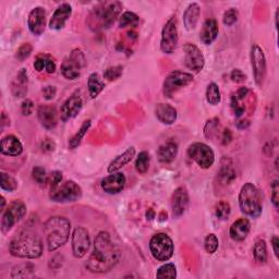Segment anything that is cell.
Instances as JSON below:
<instances>
[{
	"label": "cell",
	"mask_w": 279,
	"mask_h": 279,
	"mask_svg": "<svg viewBox=\"0 0 279 279\" xmlns=\"http://www.w3.org/2000/svg\"><path fill=\"white\" fill-rule=\"evenodd\" d=\"M120 251L111 241L110 234L100 231L94 241V249L85 263L86 268L92 272L103 274L111 270L120 261Z\"/></svg>",
	"instance_id": "1"
},
{
	"label": "cell",
	"mask_w": 279,
	"mask_h": 279,
	"mask_svg": "<svg viewBox=\"0 0 279 279\" xmlns=\"http://www.w3.org/2000/svg\"><path fill=\"white\" fill-rule=\"evenodd\" d=\"M9 252L12 256L20 258H39L43 253L42 240L36 233L23 230L10 241Z\"/></svg>",
	"instance_id": "2"
},
{
	"label": "cell",
	"mask_w": 279,
	"mask_h": 279,
	"mask_svg": "<svg viewBox=\"0 0 279 279\" xmlns=\"http://www.w3.org/2000/svg\"><path fill=\"white\" fill-rule=\"evenodd\" d=\"M70 231L71 223L67 218L61 216L50 217L44 225L48 251L54 252L65 245L69 240Z\"/></svg>",
	"instance_id": "3"
},
{
	"label": "cell",
	"mask_w": 279,
	"mask_h": 279,
	"mask_svg": "<svg viewBox=\"0 0 279 279\" xmlns=\"http://www.w3.org/2000/svg\"><path fill=\"white\" fill-rule=\"evenodd\" d=\"M119 2L101 3L96 6L88 17V25L93 31H103L109 29L115 23L122 9Z\"/></svg>",
	"instance_id": "4"
},
{
	"label": "cell",
	"mask_w": 279,
	"mask_h": 279,
	"mask_svg": "<svg viewBox=\"0 0 279 279\" xmlns=\"http://www.w3.org/2000/svg\"><path fill=\"white\" fill-rule=\"evenodd\" d=\"M239 207L246 216L251 218H258L263 212L262 195L256 186L251 182H246L241 188L239 193Z\"/></svg>",
	"instance_id": "5"
},
{
	"label": "cell",
	"mask_w": 279,
	"mask_h": 279,
	"mask_svg": "<svg viewBox=\"0 0 279 279\" xmlns=\"http://www.w3.org/2000/svg\"><path fill=\"white\" fill-rule=\"evenodd\" d=\"M82 198V189L73 180H67L50 188L49 199L56 203H73Z\"/></svg>",
	"instance_id": "6"
},
{
	"label": "cell",
	"mask_w": 279,
	"mask_h": 279,
	"mask_svg": "<svg viewBox=\"0 0 279 279\" xmlns=\"http://www.w3.org/2000/svg\"><path fill=\"white\" fill-rule=\"evenodd\" d=\"M150 251L157 261L167 262L174 255V241L166 233H157L150 241Z\"/></svg>",
	"instance_id": "7"
},
{
	"label": "cell",
	"mask_w": 279,
	"mask_h": 279,
	"mask_svg": "<svg viewBox=\"0 0 279 279\" xmlns=\"http://www.w3.org/2000/svg\"><path fill=\"white\" fill-rule=\"evenodd\" d=\"M86 59L84 54L79 48L73 49L68 58L61 63V73L67 80H77L81 75V70L85 68Z\"/></svg>",
	"instance_id": "8"
},
{
	"label": "cell",
	"mask_w": 279,
	"mask_h": 279,
	"mask_svg": "<svg viewBox=\"0 0 279 279\" xmlns=\"http://www.w3.org/2000/svg\"><path fill=\"white\" fill-rule=\"evenodd\" d=\"M193 79L194 78L191 73L180 71V70H176V71L169 73L166 79H165L163 84L164 96L167 98H171L177 92L181 90V88L188 86L190 83H192Z\"/></svg>",
	"instance_id": "9"
},
{
	"label": "cell",
	"mask_w": 279,
	"mask_h": 279,
	"mask_svg": "<svg viewBox=\"0 0 279 279\" xmlns=\"http://www.w3.org/2000/svg\"><path fill=\"white\" fill-rule=\"evenodd\" d=\"M179 43V32H178V21L176 17H171L165 23L162 30L161 39V50L166 55L173 54Z\"/></svg>",
	"instance_id": "10"
},
{
	"label": "cell",
	"mask_w": 279,
	"mask_h": 279,
	"mask_svg": "<svg viewBox=\"0 0 279 279\" xmlns=\"http://www.w3.org/2000/svg\"><path fill=\"white\" fill-rule=\"evenodd\" d=\"M188 156L194 161L202 169L211 168L215 163V153L211 147L205 143L196 142L188 148Z\"/></svg>",
	"instance_id": "11"
},
{
	"label": "cell",
	"mask_w": 279,
	"mask_h": 279,
	"mask_svg": "<svg viewBox=\"0 0 279 279\" xmlns=\"http://www.w3.org/2000/svg\"><path fill=\"white\" fill-rule=\"evenodd\" d=\"M25 215H27V206L22 201L16 200L11 202L3 214L2 231L4 233L9 232L12 227L24 218Z\"/></svg>",
	"instance_id": "12"
},
{
	"label": "cell",
	"mask_w": 279,
	"mask_h": 279,
	"mask_svg": "<svg viewBox=\"0 0 279 279\" xmlns=\"http://www.w3.org/2000/svg\"><path fill=\"white\" fill-rule=\"evenodd\" d=\"M250 60L255 83L258 86H263L266 74H267V65H266V58L263 49L256 44L251 47Z\"/></svg>",
	"instance_id": "13"
},
{
	"label": "cell",
	"mask_w": 279,
	"mask_h": 279,
	"mask_svg": "<svg viewBox=\"0 0 279 279\" xmlns=\"http://www.w3.org/2000/svg\"><path fill=\"white\" fill-rule=\"evenodd\" d=\"M183 52H185V66L195 73L201 72L205 66V57L201 49L192 43H187L183 46Z\"/></svg>",
	"instance_id": "14"
},
{
	"label": "cell",
	"mask_w": 279,
	"mask_h": 279,
	"mask_svg": "<svg viewBox=\"0 0 279 279\" xmlns=\"http://www.w3.org/2000/svg\"><path fill=\"white\" fill-rule=\"evenodd\" d=\"M71 244L74 257L82 258L86 255L91 246V238L84 227H77L73 230Z\"/></svg>",
	"instance_id": "15"
},
{
	"label": "cell",
	"mask_w": 279,
	"mask_h": 279,
	"mask_svg": "<svg viewBox=\"0 0 279 279\" xmlns=\"http://www.w3.org/2000/svg\"><path fill=\"white\" fill-rule=\"evenodd\" d=\"M189 193L185 187L177 188L171 195L170 206L174 218H180L186 213L189 206Z\"/></svg>",
	"instance_id": "16"
},
{
	"label": "cell",
	"mask_w": 279,
	"mask_h": 279,
	"mask_svg": "<svg viewBox=\"0 0 279 279\" xmlns=\"http://www.w3.org/2000/svg\"><path fill=\"white\" fill-rule=\"evenodd\" d=\"M83 108V100L79 94H73L65 100L60 108V119L61 121L67 122L70 119L77 117L80 111Z\"/></svg>",
	"instance_id": "17"
},
{
	"label": "cell",
	"mask_w": 279,
	"mask_h": 279,
	"mask_svg": "<svg viewBox=\"0 0 279 279\" xmlns=\"http://www.w3.org/2000/svg\"><path fill=\"white\" fill-rule=\"evenodd\" d=\"M28 27L34 36H41L46 29V11L43 7H35L30 12Z\"/></svg>",
	"instance_id": "18"
},
{
	"label": "cell",
	"mask_w": 279,
	"mask_h": 279,
	"mask_svg": "<svg viewBox=\"0 0 279 279\" xmlns=\"http://www.w3.org/2000/svg\"><path fill=\"white\" fill-rule=\"evenodd\" d=\"M125 176L122 173H118L117 171V173L105 177L100 182V187L105 193L113 195L121 192L125 187Z\"/></svg>",
	"instance_id": "19"
},
{
	"label": "cell",
	"mask_w": 279,
	"mask_h": 279,
	"mask_svg": "<svg viewBox=\"0 0 279 279\" xmlns=\"http://www.w3.org/2000/svg\"><path fill=\"white\" fill-rule=\"evenodd\" d=\"M72 15V7L71 5L67 3L61 4L58 8L54 12V15L49 21V28L50 30L59 31L66 27L67 21Z\"/></svg>",
	"instance_id": "20"
},
{
	"label": "cell",
	"mask_w": 279,
	"mask_h": 279,
	"mask_svg": "<svg viewBox=\"0 0 279 279\" xmlns=\"http://www.w3.org/2000/svg\"><path fill=\"white\" fill-rule=\"evenodd\" d=\"M37 117L41 124L47 130L56 128L58 124V112L56 107L52 105H42L37 109Z\"/></svg>",
	"instance_id": "21"
},
{
	"label": "cell",
	"mask_w": 279,
	"mask_h": 279,
	"mask_svg": "<svg viewBox=\"0 0 279 279\" xmlns=\"http://www.w3.org/2000/svg\"><path fill=\"white\" fill-rule=\"evenodd\" d=\"M0 152L5 156L17 157L23 153V145L17 136L8 134L3 137L0 143Z\"/></svg>",
	"instance_id": "22"
},
{
	"label": "cell",
	"mask_w": 279,
	"mask_h": 279,
	"mask_svg": "<svg viewBox=\"0 0 279 279\" xmlns=\"http://www.w3.org/2000/svg\"><path fill=\"white\" fill-rule=\"evenodd\" d=\"M179 147L178 143L174 140H169V141L162 144L157 150V158L158 161L163 164H170L176 160L177 155H178Z\"/></svg>",
	"instance_id": "23"
},
{
	"label": "cell",
	"mask_w": 279,
	"mask_h": 279,
	"mask_svg": "<svg viewBox=\"0 0 279 279\" xmlns=\"http://www.w3.org/2000/svg\"><path fill=\"white\" fill-rule=\"evenodd\" d=\"M218 23L215 19H207L203 23V27L200 32V40L204 45H212L216 41L218 36Z\"/></svg>",
	"instance_id": "24"
},
{
	"label": "cell",
	"mask_w": 279,
	"mask_h": 279,
	"mask_svg": "<svg viewBox=\"0 0 279 279\" xmlns=\"http://www.w3.org/2000/svg\"><path fill=\"white\" fill-rule=\"evenodd\" d=\"M28 85H29V78L27 69L22 68L18 72L16 79L11 84V92L14 94L16 98H22L28 94Z\"/></svg>",
	"instance_id": "25"
},
{
	"label": "cell",
	"mask_w": 279,
	"mask_h": 279,
	"mask_svg": "<svg viewBox=\"0 0 279 279\" xmlns=\"http://www.w3.org/2000/svg\"><path fill=\"white\" fill-rule=\"evenodd\" d=\"M155 115L156 118L164 124H174L178 117V113L175 107H173L169 104H157L155 107Z\"/></svg>",
	"instance_id": "26"
},
{
	"label": "cell",
	"mask_w": 279,
	"mask_h": 279,
	"mask_svg": "<svg viewBox=\"0 0 279 279\" xmlns=\"http://www.w3.org/2000/svg\"><path fill=\"white\" fill-rule=\"evenodd\" d=\"M250 230H251V224L249 219L240 218L234 221V223L231 225L229 234L232 240L241 242V241L246 239Z\"/></svg>",
	"instance_id": "27"
},
{
	"label": "cell",
	"mask_w": 279,
	"mask_h": 279,
	"mask_svg": "<svg viewBox=\"0 0 279 279\" xmlns=\"http://www.w3.org/2000/svg\"><path fill=\"white\" fill-rule=\"evenodd\" d=\"M201 15V7L199 4L192 3L188 6L185 14H183V24L187 31H193L195 30L196 25H198L199 19Z\"/></svg>",
	"instance_id": "28"
},
{
	"label": "cell",
	"mask_w": 279,
	"mask_h": 279,
	"mask_svg": "<svg viewBox=\"0 0 279 279\" xmlns=\"http://www.w3.org/2000/svg\"><path fill=\"white\" fill-rule=\"evenodd\" d=\"M134 157H135V149L133 147L126 149L122 154L118 155L116 158H113L111 161V163L108 166V169H107L108 170V174L117 173V171L124 167L125 165H128Z\"/></svg>",
	"instance_id": "29"
},
{
	"label": "cell",
	"mask_w": 279,
	"mask_h": 279,
	"mask_svg": "<svg viewBox=\"0 0 279 279\" xmlns=\"http://www.w3.org/2000/svg\"><path fill=\"white\" fill-rule=\"evenodd\" d=\"M87 87L91 98H96L104 91L105 82L101 81L98 73H92L87 79Z\"/></svg>",
	"instance_id": "30"
},
{
	"label": "cell",
	"mask_w": 279,
	"mask_h": 279,
	"mask_svg": "<svg viewBox=\"0 0 279 279\" xmlns=\"http://www.w3.org/2000/svg\"><path fill=\"white\" fill-rule=\"evenodd\" d=\"M218 177H219L220 182L225 186L230 185V183L233 182V180L236 179V177H237L236 171H234V169L232 167V164L230 162L228 163V161H226V164H221V167L218 173Z\"/></svg>",
	"instance_id": "31"
},
{
	"label": "cell",
	"mask_w": 279,
	"mask_h": 279,
	"mask_svg": "<svg viewBox=\"0 0 279 279\" xmlns=\"http://www.w3.org/2000/svg\"><path fill=\"white\" fill-rule=\"evenodd\" d=\"M91 125H92V120H90V119L85 120V121L82 123L81 128L78 130V132L69 140V149L70 150H74L79 147V145L82 143V140H83L84 136L86 135L87 131L90 130Z\"/></svg>",
	"instance_id": "32"
},
{
	"label": "cell",
	"mask_w": 279,
	"mask_h": 279,
	"mask_svg": "<svg viewBox=\"0 0 279 279\" xmlns=\"http://www.w3.org/2000/svg\"><path fill=\"white\" fill-rule=\"evenodd\" d=\"M253 256L258 264H265L267 262V246L265 240H257L253 248Z\"/></svg>",
	"instance_id": "33"
},
{
	"label": "cell",
	"mask_w": 279,
	"mask_h": 279,
	"mask_svg": "<svg viewBox=\"0 0 279 279\" xmlns=\"http://www.w3.org/2000/svg\"><path fill=\"white\" fill-rule=\"evenodd\" d=\"M206 100L207 103L212 106H217L220 104L221 94H220L219 86L215 83V82H212V83H209L207 85Z\"/></svg>",
	"instance_id": "34"
},
{
	"label": "cell",
	"mask_w": 279,
	"mask_h": 279,
	"mask_svg": "<svg viewBox=\"0 0 279 279\" xmlns=\"http://www.w3.org/2000/svg\"><path fill=\"white\" fill-rule=\"evenodd\" d=\"M140 23V18L134 12L125 11L119 18V28H136Z\"/></svg>",
	"instance_id": "35"
},
{
	"label": "cell",
	"mask_w": 279,
	"mask_h": 279,
	"mask_svg": "<svg viewBox=\"0 0 279 279\" xmlns=\"http://www.w3.org/2000/svg\"><path fill=\"white\" fill-rule=\"evenodd\" d=\"M151 163V156L148 152H141L135 160V169L138 174L144 175L147 174L150 168Z\"/></svg>",
	"instance_id": "36"
},
{
	"label": "cell",
	"mask_w": 279,
	"mask_h": 279,
	"mask_svg": "<svg viewBox=\"0 0 279 279\" xmlns=\"http://www.w3.org/2000/svg\"><path fill=\"white\" fill-rule=\"evenodd\" d=\"M231 213V206L226 201H220L218 204L215 207V215L220 220H227L230 216Z\"/></svg>",
	"instance_id": "37"
},
{
	"label": "cell",
	"mask_w": 279,
	"mask_h": 279,
	"mask_svg": "<svg viewBox=\"0 0 279 279\" xmlns=\"http://www.w3.org/2000/svg\"><path fill=\"white\" fill-rule=\"evenodd\" d=\"M0 187H2L3 191L14 192L18 188V182L12 176L6 173H2V183H0Z\"/></svg>",
	"instance_id": "38"
},
{
	"label": "cell",
	"mask_w": 279,
	"mask_h": 279,
	"mask_svg": "<svg viewBox=\"0 0 279 279\" xmlns=\"http://www.w3.org/2000/svg\"><path fill=\"white\" fill-rule=\"evenodd\" d=\"M157 278H176L177 277V268L175 264L173 263H167L161 266L157 269L156 272Z\"/></svg>",
	"instance_id": "39"
},
{
	"label": "cell",
	"mask_w": 279,
	"mask_h": 279,
	"mask_svg": "<svg viewBox=\"0 0 279 279\" xmlns=\"http://www.w3.org/2000/svg\"><path fill=\"white\" fill-rule=\"evenodd\" d=\"M219 240L215 233H209L206 236L204 241V248L208 254H214L218 250Z\"/></svg>",
	"instance_id": "40"
},
{
	"label": "cell",
	"mask_w": 279,
	"mask_h": 279,
	"mask_svg": "<svg viewBox=\"0 0 279 279\" xmlns=\"http://www.w3.org/2000/svg\"><path fill=\"white\" fill-rule=\"evenodd\" d=\"M32 272H33V266L31 265H20L17 266L12 270L10 277L11 278H25L31 277Z\"/></svg>",
	"instance_id": "41"
},
{
	"label": "cell",
	"mask_w": 279,
	"mask_h": 279,
	"mask_svg": "<svg viewBox=\"0 0 279 279\" xmlns=\"http://www.w3.org/2000/svg\"><path fill=\"white\" fill-rule=\"evenodd\" d=\"M123 67L122 66H113L105 70L104 78L108 81H116L122 75Z\"/></svg>",
	"instance_id": "42"
},
{
	"label": "cell",
	"mask_w": 279,
	"mask_h": 279,
	"mask_svg": "<svg viewBox=\"0 0 279 279\" xmlns=\"http://www.w3.org/2000/svg\"><path fill=\"white\" fill-rule=\"evenodd\" d=\"M32 52H33V46L31 45L30 43H23L22 45L18 48L16 53V58L19 61H24L25 59H28L31 56Z\"/></svg>",
	"instance_id": "43"
},
{
	"label": "cell",
	"mask_w": 279,
	"mask_h": 279,
	"mask_svg": "<svg viewBox=\"0 0 279 279\" xmlns=\"http://www.w3.org/2000/svg\"><path fill=\"white\" fill-rule=\"evenodd\" d=\"M32 177H33L34 181L39 183V185H45L48 180L46 170L40 166H36L32 169Z\"/></svg>",
	"instance_id": "44"
},
{
	"label": "cell",
	"mask_w": 279,
	"mask_h": 279,
	"mask_svg": "<svg viewBox=\"0 0 279 279\" xmlns=\"http://www.w3.org/2000/svg\"><path fill=\"white\" fill-rule=\"evenodd\" d=\"M238 19H239L238 10L234 9V8H230V9H228L224 14L223 22H224L225 25H227V27H231V25H233L234 23L238 21Z\"/></svg>",
	"instance_id": "45"
},
{
	"label": "cell",
	"mask_w": 279,
	"mask_h": 279,
	"mask_svg": "<svg viewBox=\"0 0 279 279\" xmlns=\"http://www.w3.org/2000/svg\"><path fill=\"white\" fill-rule=\"evenodd\" d=\"M270 190H271V203L274 205L275 208H278L279 206V181L278 180H274L270 186Z\"/></svg>",
	"instance_id": "46"
},
{
	"label": "cell",
	"mask_w": 279,
	"mask_h": 279,
	"mask_svg": "<svg viewBox=\"0 0 279 279\" xmlns=\"http://www.w3.org/2000/svg\"><path fill=\"white\" fill-rule=\"evenodd\" d=\"M217 126H218V120L217 119H213V120H209L207 121L206 125H205V129H204V134L206 137H213V135L216 133L217 130Z\"/></svg>",
	"instance_id": "47"
},
{
	"label": "cell",
	"mask_w": 279,
	"mask_h": 279,
	"mask_svg": "<svg viewBox=\"0 0 279 279\" xmlns=\"http://www.w3.org/2000/svg\"><path fill=\"white\" fill-rule=\"evenodd\" d=\"M48 55H39L36 57L34 61V69L37 72H42L46 70V62H47Z\"/></svg>",
	"instance_id": "48"
},
{
	"label": "cell",
	"mask_w": 279,
	"mask_h": 279,
	"mask_svg": "<svg viewBox=\"0 0 279 279\" xmlns=\"http://www.w3.org/2000/svg\"><path fill=\"white\" fill-rule=\"evenodd\" d=\"M47 182L49 183L50 188L58 186L59 183L62 182V173H61V171H59V170L53 171V173L48 176Z\"/></svg>",
	"instance_id": "49"
},
{
	"label": "cell",
	"mask_w": 279,
	"mask_h": 279,
	"mask_svg": "<svg viewBox=\"0 0 279 279\" xmlns=\"http://www.w3.org/2000/svg\"><path fill=\"white\" fill-rule=\"evenodd\" d=\"M230 79L234 83H244L246 81V75L245 73H243L242 70L233 69L230 73Z\"/></svg>",
	"instance_id": "50"
},
{
	"label": "cell",
	"mask_w": 279,
	"mask_h": 279,
	"mask_svg": "<svg viewBox=\"0 0 279 279\" xmlns=\"http://www.w3.org/2000/svg\"><path fill=\"white\" fill-rule=\"evenodd\" d=\"M56 142L54 141V140L52 138H49V137H46L44 141L42 142L41 144V149H42V152L43 153H52V152H54L56 150Z\"/></svg>",
	"instance_id": "51"
},
{
	"label": "cell",
	"mask_w": 279,
	"mask_h": 279,
	"mask_svg": "<svg viewBox=\"0 0 279 279\" xmlns=\"http://www.w3.org/2000/svg\"><path fill=\"white\" fill-rule=\"evenodd\" d=\"M34 110V103L31 99L27 98L21 104V112L23 116H31Z\"/></svg>",
	"instance_id": "52"
},
{
	"label": "cell",
	"mask_w": 279,
	"mask_h": 279,
	"mask_svg": "<svg viewBox=\"0 0 279 279\" xmlns=\"http://www.w3.org/2000/svg\"><path fill=\"white\" fill-rule=\"evenodd\" d=\"M42 93H43V97L45 98L46 100H52L56 97L57 88L53 85H48V86H45L43 88Z\"/></svg>",
	"instance_id": "53"
},
{
	"label": "cell",
	"mask_w": 279,
	"mask_h": 279,
	"mask_svg": "<svg viewBox=\"0 0 279 279\" xmlns=\"http://www.w3.org/2000/svg\"><path fill=\"white\" fill-rule=\"evenodd\" d=\"M232 141V133L229 129H226L223 132V136H221V143L223 145H228Z\"/></svg>",
	"instance_id": "54"
},
{
	"label": "cell",
	"mask_w": 279,
	"mask_h": 279,
	"mask_svg": "<svg viewBox=\"0 0 279 279\" xmlns=\"http://www.w3.org/2000/svg\"><path fill=\"white\" fill-rule=\"evenodd\" d=\"M56 62L54 61L53 58H50V57L48 56V58H47V62H46V70L45 71L49 74H52V73H55L56 71Z\"/></svg>",
	"instance_id": "55"
},
{
	"label": "cell",
	"mask_w": 279,
	"mask_h": 279,
	"mask_svg": "<svg viewBox=\"0 0 279 279\" xmlns=\"http://www.w3.org/2000/svg\"><path fill=\"white\" fill-rule=\"evenodd\" d=\"M270 243L272 246V250H274L275 256L278 258V256H279V239H278V237L272 236V238L270 240Z\"/></svg>",
	"instance_id": "56"
},
{
	"label": "cell",
	"mask_w": 279,
	"mask_h": 279,
	"mask_svg": "<svg viewBox=\"0 0 279 279\" xmlns=\"http://www.w3.org/2000/svg\"><path fill=\"white\" fill-rule=\"evenodd\" d=\"M8 125H10V119L7 116V113L3 111V113H2V129H4L5 126H8Z\"/></svg>",
	"instance_id": "57"
},
{
	"label": "cell",
	"mask_w": 279,
	"mask_h": 279,
	"mask_svg": "<svg viewBox=\"0 0 279 279\" xmlns=\"http://www.w3.org/2000/svg\"><path fill=\"white\" fill-rule=\"evenodd\" d=\"M250 125V121L249 120H241V121H239L237 123V128L240 129V130H243V129H246L248 126Z\"/></svg>",
	"instance_id": "58"
},
{
	"label": "cell",
	"mask_w": 279,
	"mask_h": 279,
	"mask_svg": "<svg viewBox=\"0 0 279 279\" xmlns=\"http://www.w3.org/2000/svg\"><path fill=\"white\" fill-rule=\"evenodd\" d=\"M147 217H148V219H150V220H152V219H154V218H155V212L153 211V209H152V208L149 209L148 213H147Z\"/></svg>",
	"instance_id": "59"
},
{
	"label": "cell",
	"mask_w": 279,
	"mask_h": 279,
	"mask_svg": "<svg viewBox=\"0 0 279 279\" xmlns=\"http://www.w3.org/2000/svg\"><path fill=\"white\" fill-rule=\"evenodd\" d=\"M5 206H6V199L4 196H2V211H5Z\"/></svg>",
	"instance_id": "60"
}]
</instances>
